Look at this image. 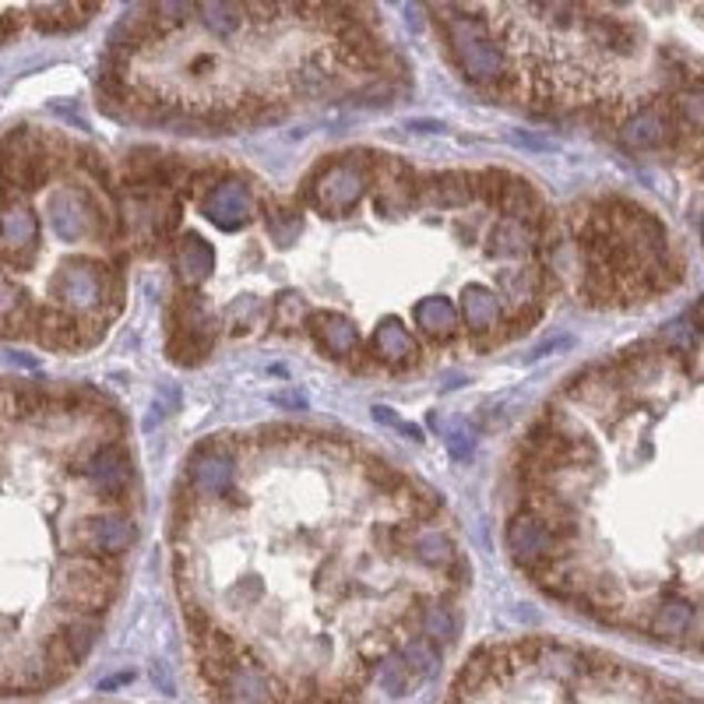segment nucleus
<instances>
[{"label":"nucleus","instance_id":"obj_10","mask_svg":"<svg viewBox=\"0 0 704 704\" xmlns=\"http://www.w3.org/2000/svg\"><path fill=\"white\" fill-rule=\"evenodd\" d=\"M420 360L423 352H420V342L412 339V331L402 321H384L378 324L374 335H370V345L363 349V363L356 370L366 374V370L384 366L391 374H402V370L420 366Z\"/></svg>","mask_w":704,"mask_h":704},{"label":"nucleus","instance_id":"obj_15","mask_svg":"<svg viewBox=\"0 0 704 704\" xmlns=\"http://www.w3.org/2000/svg\"><path fill=\"white\" fill-rule=\"evenodd\" d=\"M412 324H416L433 345H447L459 335L462 318H459V306L447 296H423L412 303Z\"/></svg>","mask_w":704,"mask_h":704},{"label":"nucleus","instance_id":"obj_23","mask_svg":"<svg viewBox=\"0 0 704 704\" xmlns=\"http://www.w3.org/2000/svg\"><path fill=\"white\" fill-rule=\"evenodd\" d=\"M370 676H378V683H381V691H388L391 697H402V694H412L423 683V676L409 666V662L402 658V652L395 655V652H388V655H381V662L374 666V673Z\"/></svg>","mask_w":704,"mask_h":704},{"label":"nucleus","instance_id":"obj_12","mask_svg":"<svg viewBox=\"0 0 704 704\" xmlns=\"http://www.w3.org/2000/svg\"><path fill=\"white\" fill-rule=\"evenodd\" d=\"M306 331L314 345L321 352H328L331 360H349V363H363V339H360V328L352 324L342 314H310Z\"/></svg>","mask_w":704,"mask_h":704},{"label":"nucleus","instance_id":"obj_17","mask_svg":"<svg viewBox=\"0 0 704 704\" xmlns=\"http://www.w3.org/2000/svg\"><path fill=\"white\" fill-rule=\"evenodd\" d=\"M475 201V188H472V173L462 170H444V173H426L423 180V209H465V204Z\"/></svg>","mask_w":704,"mask_h":704},{"label":"nucleus","instance_id":"obj_7","mask_svg":"<svg viewBox=\"0 0 704 704\" xmlns=\"http://www.w3.org/2000/svg\"><path fill=\"white\" fill-rule=\"evenodd\" d=\"M219 321L209 300L201 293H180L170 306V360L173 363H201L215 345Z\"/></svg>","mask_w":704,"mask_h":704},{"label":"nucleus","instance_id":"obj_27","mask_svg":"<svg viewBox=\"0 0 704 704\" xmlns=\"http://www.w3.org/2000/svg\"><path fill=\"white\" fill-rule=\"evenodd\" d=\"M447 447H451V459L454 462H469L472 451H475V438H472V433L454 430V433H447Z\"/></svg>","mask_w":704,"mask_h":704},{"label":"nucleus","instance_id":"obj_2","mask_svg":"<svg viewBox=\"0 0 704 704\" xmlns=\"http://www.w3.org/2000/svg\"><path fill=\"white\" fill-rule=\"evenodd\" d=\"M53 306L71 318H107L113 321L123 303V264H102L78 258L60 264L50 279Z\"/></svg>","mask_w":704,"mask_h":704},{"label":"nucleus","instance_id":"obj_14","mask_svg":"<svg viewBox=\"0 0 704 704\" xmlns=\"http://www.w3.org/2000/svg\"><path fill=\"white\" fill-rule=\"evenodd\" d=\"M215 268V251L209 240L201 237H177L173 243V272L183 285V293H194L204 282H209Z\"/></svg>","mask_w":704,"mask_h":704},{"label":"nucleus","instance_id":"obj_6","mask_svg":"<svg viewBox=\"0 0 704 704\" xmlns=\"http://www.w3.org/2000/svg\"><path fill=\"white\" fill-rule=\"evenodd\" d=\"M74 472L107 507H123L134 490V459L123 441H95L74 462Z\"/></svg>","mask_w":704,"mask_h":704},{"label":"nucleus","instance_id":"obj_1","mask_svg":"<svg viewBox=\"0 0 704 704\" xmlns=\"http://www.w3.org/2000/svg\"><path fill=\"white\" fill-rule=\"evenodd\" d=\"M433 26L441 29L451 64L459 68V74L469 86L501 92L511 71V60L507 50L493 39V26L486 14H472L469 8H438Z\"/></svg>","mask_w":704,"mask_h":704},{"label":"nucleus","instance_id":"obj_3","mask_svg":"<svg viewBox=\"0 0 704 704\" xmlns=\"http://www.w3.org/2000/svg\"><path fill=\"white\" fill-rule=\"evenodd\" d=\"M374 165H378V152H366V149H352V152L321 159L314 170L306 173L300 194L310 209H318L321 215H345L374 188Z\"/></svg>","mask_w":704,"mask_h":704},{"label":"nucleus","instance_id":"obj_4","mask_svg":"<svg viewBox=\"0 0 704 704\" xmlns=\"http://www.w3.org/2000/svg\"><path fill=\"white\" fill-rule=\"evenodd\" d=\"M120 592V571L95 556H64L57 571V606L81 616H102Z\"/></svg>","mask_w":704,"mask_h":704},{"label":"nucleus","instance_id":"obj_28","mask_svg":"<svg viewBox=\"0 0 704 704\" xmlns=\"http://www.w3.org/2000/svg\"><path fill=\"white\" fill-rule=\"evenodd\" d=\"M691 324V331H694V339H704V296H697L694 300V306L687 310V318H683Z\"/></svg>","mask_w":704,"mask_h":704},{"label":"nucleus","instance_id":"obj_19","mask_svg":"<svg viewBox=\"0 0 704 704\" xmlns=\"http://www.w3.org/2000/svg\"><path fill=\"white\" fill-rule=\"evenodd\" d=\"M501 215L504 219H517V222H525L532 225V230H540L543 233V225H546V204L543 198L535 194V188L529 180L522 177H507V188H504V198H501Z\"/></svg>","mask_w":704,"mask_h":704},{"label":"nucleus","instance_id":"obj_29","mask_svg":"<svg viewBox=\"0 0 704 704\" xmlns=\"http://www.w3.org/2000/svg\"><path fill=\"white\" fill-rule=\"evenodd\" d=\"M120 683H131V673H120V676H113V680H107V683H99V691H110V687H120Z\"/></svg>","mask_w":704,"mask_h":704},{"label":"nucleus","instance_id":"obj_20","mask_svg":"<svg viewBox=\"0 0 704 704\" xmlns=\"http://www.w3.org/2000/svg\"><path fill=\"white\" fill-rule=\"evenodd\" d=\"M416 627H420V637L433 641V645H451V641L459 637V616H454V610L444 599H426L416 613Z\"/></svg>","mask_w":704,"mask_h":704},{"label":"nucleus","instance_id":"obj_13","mask_svg":"<svg viewBox=\"0 0 704 704\" xmlns=\"http://www.w3.org/2000/svg\"><path fill=\"white\" fill-rule=\"evenodd\" d=\"M39 247V219L29 204L0 209V261L29 264Z\"/></svg>","mask_w":704,"mask_h":704},{"label":"nucleus","instance_id":"obj_16","mask_svg":"<svg viewBox=\"0 0 704 704\" xmlns=\"http://www.w3.org/2000/svg\"><path fill=\"white\" fill-rule=\"evenodd\" d=\"M543 251V233L517 219H496L490 230V254L496 261H514V258H535Z\"/></svg>","mask_w":704,"mask_h":704},{"label":"nucleus","instance_id":"obj_5","mask_svg":"<svg viewBox=\"0 0 704 704\" xmlns=\"http://www.w3.org/2000/svg\"><path fill=\"white\" fill-rule=\"evenodd\" d=\"M71 556H95V561H117L138 543V522L128 507H102L86 514L64 532Z\"/></svg>","mask_w":704,"mask_h":704},{"label":"nucleus","instance_id":"obj_21","mask_svg":"<svg viewBox=\"0 0 704 704\" xmlns=\"http://www.w3.org/2000/svg\"><path fill=\"white\" fill-rule=\"evenodd\" d=\"M261 215H264V233L275 247H289L303 230V212L293 201H268Z\"/></svg>","mask_w":704,"mask_h":704},{"label":"nucleus","instance_id":"obj_8","mask_svg":"<svg viewBox=\"0 0 704 704\" xmlns=\"http://www.w3.org/2000/svg\"><path fill=\"white\" fill-rule=\"evenodd\" d=\"M504 543H507L511 561L525 574H535L540 567H546L553 561H564V556L574 553L532 507L511 511L507 529H504Z\"/></svg>","mask_w":704,"mask_h":704},{"label":"nucleus","instance_id":"obj_18","mask_svg":"<svg viewBox=\"0 0 704 704\" xmlns=\"http://www.w3.org/2000/svg\"><path fill=\"white\" fill-rule=\"evenodd\" d=\"M645 631L658 641H683L697 631V610L687 599H662L645 616Z\"/></svg>","mask_w":704,"mask_h":704},{"label":"nucleus","instance_id":"obj_9","mask_svg":"<svg viewBox=\"0 0 704 704\" xmlns=\"http://www.w3.org/2000/svg\"><path fill=\"white\" fill-rule=\"evenodd\" d=\"M237 486V444L225 438H212L191 451L188 459V490L194 501H222Z\"/></svg>","mask_w":704,"mask_h":704},{"label":"nucleus","instance_id":"obj_11","mask_svg":"<svg viewBox=\"0 0 704 704\" xmlns=\"http://www.w3.org/2000/svg\"><path fill=\"white\" fill-rule=\"evenodd\" d=\"M201 209L215 230L233 233V230H243V225L258 215V198H254V188L247 180L225 177L201 198Z\"/></svg>","mask_w":704,"mask_h":704},{"label":"nucleus","instance_id":"obj_26","mask_svg":"<svg viewBox=\"0 0 704 704\" xmlns=\"http://www.w3.org/2000/svg\"><path fill=\"white\" fill-rule=\"evenodd\" d=\"M402 658L409 662L412 670H416L423 680L430 676V673H438V645H433V641H426V637H409V641H402Z\"/></svg>","mask_w":704,"mask_h":704},{"label":"nucleus","instance_id":"obj_30","mask_svg":"<svg viewBox=\"0 0 704 704\" xmlns=\"http://www.w3.org/2000/svg\"><path fill=\"white\" fill-rule=\"evenodd\" d=\"M0 43H8V36H4V29H0Z\"/></svg>","mask_w":704,"mask_h":704},{"label":"nucleus","instance_id":"obj_22","mask_svg":"<svg viewBox=\"0 0 704 704\" xmlns=\"http://www.w3.org/2000/svg\"><path fill=\"white\" fill-rule=\"evenodd\" d=\"M92 11H99V8L95 4H47V8H32L29 22L39 32H71V29L86 26Z\"/></svg>","mask_w":704,"mask_h":704},{"label":"nucleus","instance_id":"obj_25","mask_svg":"<svg viewBox=\"0 0 704 704\" xmlns=\"http://www.w3.org/2000/svg\"><path fill=\"white\" fill-rule=\"evenodd\" d=\"M306 321H310V310H306L303 296H296V293L275 296V303H272V328L275 331H296V328H306Z\"/></svg>","mask_w":704,"mask_h":704},{"label":"nucleus","instance_id":"obj_24","mask_svg":"<svg viewBox=\"0 0 704 704\" xmlns=\"http://www.w3.org/2000/svg\"><path fill=\"white\" fill-rule=\"evenodd\" d=\"M198 18L201 26L209 29L215 39H233L243 26H247V11L251 8H240V4H198Z\"/></svg>","mask_w":704,"mask_h":704}]
</instances>
